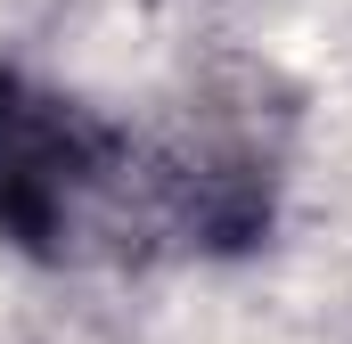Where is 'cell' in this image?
Listing matches in <instances>:
<instances>
[{
    "label": "cell",
    "mask_w": 352,
    "mask_h": 344,
    "mask_svg": "<svg viewBox=\"0 0 352 344\" xmlns=\"http://www.w3.org/2000/svg\"><path fill=\"white\" fill-rule=\"evenodd\" d=\"M140 148L66 90L0 66V238L16 255L66 262L131 189Z\"/></svg>",
    "instance_id": "6da1fadb"
}]
</instances>
